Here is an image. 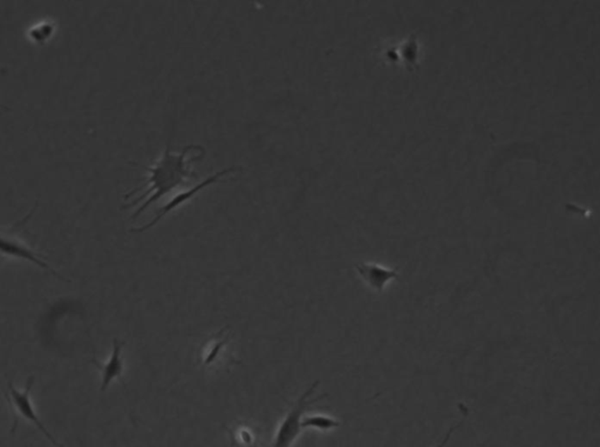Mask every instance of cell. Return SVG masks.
Segmentation results:
<instances>
[{
  "label": "cell",
  "mask_w": 600,
  "mask_h": 447,
  "mask_svg": "<svg viewBox=\"0 0 600 447\" xmlns=\"http://www.w3.org/2000/svg\"><path fill=\"white\" fill-rule=\"evenodd\" d=\"M302 429H317L319 431H330L340 426V421L324 414H309L302 418Z\"/></svg>",
  "instance_id": "cell-9"
},
{
  "label": "cell",
  "mask_w": 600,
  "mask_h": 447,
  "mask_svg": "<svg viewBox=\"0 0 600 447\" xmlns=\"http://www.w3.org/2000/svg\"><path fill=\"white\" fill-rule=\"evenodd\" d=\"M462 423H463V421H461V423H460V424L455 425L454 428H451V429L449 430V431H448V433H447V435H446V437H444V440H442V441H441V443L439 444V445H437V447L446 446V445H447L448 440L451 439V435H453V433H454L455 430L459 429L460 426H461V425H462Z\"/></svg>",
  "instance_id": "cell-10"
},
{
  "label": "cell",
  "mask_w": 600,
  "mask_h": 447,
  "mask_svg": "<svg viewBox=\"0 0 600 447\" xmlns=\"http://www.w3.org/2000/svg\"><path fill=\"white\" fill-rule=\"evenodd\" d=\"M319 385V380H316L309 390H306L298 400L295 403L291 410L289 411L286 417L284 418V421L280 424L278 432H277L276 438L273 441V447H290L293 441L298 438L299 435L302 432V416L307 406L311 405L312 403L318 402L321 398H324L325 396H319L317 398L312 400H307L309 396L314 394V390Z\"/></svg>",
  "instance_id": "cell-2"
},
{
  "label": "cell",
  "mask_w": 600,
  "mask_h": 447,
  "mask_svg": "<svg viewBox=\"0 0 600 447\" xmlns=\"http://www.w3.org/2000/svg\"><path fill=\"white\" fill-rule=\"evenodd\" d=\"M355 269L359 273V276H362L364 282L372 291L377 292V293H382L391 280L399 278L396 269H386V267H382L378 264H372V262L358 264V265H355Z\"/></svg>",
  "instance_id": "cell-6"
},
{
  "label": "cell",
  "mask_w": 600,
  "mask_h": 447,
  "mask_svg": "<svg viewBox=\"0 0 600 447\" xmlns=\"http://www.w3.org/2000/svg\"><path fill=\"white\" fill-rule=\"evenodd\" d=\"M0 254L31 261V262H33L34 265L39 266L41 269H47L54 276L63 279L58 273L53 271L52 267H49V264L42 259V255L35 253L34 251L31 250L30 247L24 245L23 242H19L18 239L15 238V237L3 235L1 232H0Z\"/></svg>",
  "instance_id": "cell-5"
},
{
  "label": "cell",
  "mask_w": 600,
  "mask_h": 447,
  "mask_svg": "<svg viewBox=\"0 0 600 447\" xmlns=\"http://www.w3.org/2000/svg\"><path fill=\"white\" fill-rule=\"evenodd\" d=\"M203 156L204 150L202 146H186L179 153H172L170 146H167L163 155L154 167L145 168L147 172H149V178L143 185V187H147V190L133 203L124 206V209L145 201L133 216V218H138L152 204L160 201L161 198L181 192L182 187H187L188 183L197 177L191 168V163L203 160Z\"/></svg>",
  "instance_id": "cell-1"
},
{
  "label": "cell",
  "mask_w": 600,
  "mask_h": 447,
  "mask_svg": "<svg viewBox=\"0 0 600 447\" xmlns=\"http://www.w3.org/2000/svg\"><path fill=\"white\" fill-rule=\"evenodd\" d=\"M237 170H238V169L236 168V167L225 169L223 171L217 172L215 175L210 176L209 178L205 179V180L200 183L197 185H195V187H190V189H187V190H182L181 192H179V194H174V196L170 198V201L157 211L156 216H155V218H154L148 225H145V226H142V228H134V230H131V232L141 233V232L149 230V228L155 226V225H156V224L159 223L164 216H167L169 212H172V210L177 209L179 206L183 205V204H184V203H187L188 201H190L191 198L194 197L195 194H198L200 191L203 190L205 187H210V185H213V183L218 182L222 177H225L227 174H232V172L237 171Z\"/></svg>",
  "instance_id": "cell-3"
},
{
  "label": "cell",
  "mask_w": 600,
  "mask_h": 447,
  "mask_svg": "<svg viewBox=\"0 0 600 447\" xmlns=\"http://www.w3.org/2000/svg\"><path fill=\"white\" fill-rule=\"evenodd\" d=\"M122 347L123 342H120L119 339H113L112 356L109 358V361L106 362L105 364L101 365L95 358L92 360L94 364L100 369L101 375H102V383H101L100 388L102 392L106 391V389L108 388L109 384L112 383L113 380H115L122 375L123 362L121 360Z\"/></svg>",
  "instance_id": "cell-7"
},
{
  "label": "cell",
  "mask_w": 600,
  "mask_h": 447,
  "mask_svg": "<svg viewBox=\"0 0 600 447\" xmlns=\"http://www.w3.org/2000/svg\"><path fill=\"white\" fill-rule=\"evenodd\" d=\"M33 376H31L30 378H29L26 387H25V390H24V391H19V390H17V389L12 385L11 382H10V384L8 385V400H11L12 405L15 406V412H17L18 416L24 418V419H26V421H31V423H33V424L37 426L38 430H40V432L42 433V435H44V436H45L46 438L53 444V445L63 447V445L58 443V441L54 439V437H53L52 435L46 430L45 426L42 425L40 419L38 418L35 411H34L33 405H32L30 398V392L31 389L33 387Z\"/></svg>",
  "instance_id": "cell-4"
},
{
  "label": "cell",
  "mask_w": 600,
  "mask_h": 447,
  "mask_svg": "<svg viewBox=\"0 0 600 447\" xmlns=\"http://www.w3.org/2000/svg\"><path fill=\"white\" fill-rule=\"evenodd\" d=\"M0 106H4V105H1V103H0Z\"/></svg>",
  "instance_id": "cell-11"
},
{
  "label": "cell",
  "mask_w": 600,
  "mask_h": 447,
  "mask_svg": "<svg viewBox=\"0 0 600 447\" xmlns=\"http://www.w3.org/2000/svg\"><path fill=\"white\" fill-rule=\"evenodd\" d=\"M227 330H229V327L222 329L202 349V364L204 365V366H209V365L213 364V363H215L220 358V355L222 354V351H223L224 348L229 343V339H229V334H225Z\"/></svg>",
  "instance_id": "cell-8"
}]
</instances>
